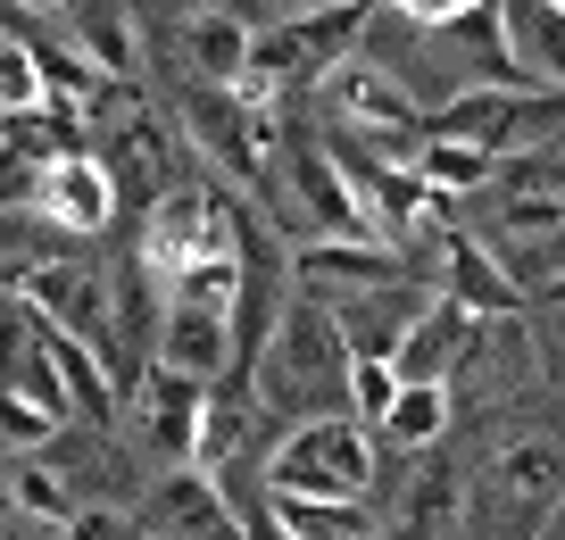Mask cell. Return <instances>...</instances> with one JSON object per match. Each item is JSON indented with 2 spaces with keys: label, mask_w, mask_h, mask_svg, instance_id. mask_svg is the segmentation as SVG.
<instances>
[{
  "label": "cell",
  "mask_w": 565,
  "mask_h": 540,
  "mask_svg": "<svg viewBox=\"0 0 565 540\" xmlns=\"http://www.w3.org/2000/svg\"><path fill=\"white\" fill-rule=\"evenodd\" d=\"M0 9H67V0H0Z\"/></svg>",
  "instance_id": "obj_37"
},
{
  "label": "cell",
  "mask_w": 565,
  "mask_h": 540,
  "mask_svg": "<svg viewBox=\"0 0 565 540\" xmlns=\"http://www.w3.org/2000/svg\"><path fill=\"white\" fill-rule=\"evenodd\" d=\"M416 174L433 183V192L466 200V192H491V183H499V158H491V150H475V141H433V134H424Z\"/></svg>",
  "instance_id": "obj_27"
},
{
  "label": "cell",
  "mask_w": 565,
  "mask_h": 540,
  "mask_svg": "<svg viewBox=\"0 0 565 540\" xmlns=\"http://www.w3.org/2000/svg\"><path fill=\"white\" fill-rule=\"evenodd\" d=\"M449 416H458V383H399V400H391L383 416V441L391 449H441L449 441Z\"/></svg>",
  "instance_id": "obj_24"
},
{
  "label": "cell",
  "mask_w": 565,
  "mask_h": 540,
  "mask_svg": "<svg viewBox=\"0 0 565 540\" xmlns=\"http://www.w3.org/2000/svg\"><path fill=\"white\" fill-rule=\"evenodd\" d=\"M275 516L291 523V540H383L366 499H275Z\"/></svg>",
  "instance_id": "obj_28"
},
{
  "label": "cell",
  "mask_w": 565,
  "mask_h": 540,
  "mask_svg": "<svg viewBox=\"0 0 565 540\" xmlns=\"http://www.w3.org/2000/svg\"><path fill=\"white\" fill-rule=\"evenodd\" d=\"M67 532H75V540H125V516H117V507H75Z\"/></svg>",
  "instance_id": "obj_35"
},
{
  "label": "cell",
  "mask_w": 565,
  "mask_h": 540,
  "mask_svg": "<svg viewBox=\"0 0 565 540\" xmlns=\"http://www.w3.org/2000/svg\"><path fill=\"white\" fill-rule=\"evenodd\" d=\"M34 216H51V225H58V233H75V242H100V233L117 225V183H108L100 150L42 167V183H34Z\"/></svg>",
  "instance_id": "obj_15"
},
{
  "label": "cell",
  "mask_w": 565,
  "mask_h": 540,
  "mask_svg": "<svg viewBox=\"0 0 565 540\" xmlns=\"http://www.w3.org/2000/svg\"><path fill=\"white\" fill-rule=\"evenodd\" d=\"M433 283H441V299H458L466 316H524L532 308V292L508 275V258L466 225H449L441 242H433Z\"/></svg>",
  "instance_id": "obj_12"
},
{
  "label": "cell",
  "mask_w": 565,
  "mask_h": 540,
  "mask_svg": "<svg viewBox=\"0 0 565 540\" xmlns=\"http://www.w3.org/2000/svg\"><path fill=\"white\" fill-rule=\"evenodd\" d=\"M175 134L192 158H209L216 183H225L233 200H249V209H282V108H242L225 100V92L192 84L175 100Z\"/></svg>",
  "instance_id": "obj_2"
},
{
  "label": "cell",
  "mask_w": 565,
  "mask_h": 540,
  "mask_svg": "<svg viewBox=\"0 0 565 540\" xmlns=\"http://www.w3.org/2000/svg\"><path fill=\"white\" fill-rule=\"evenodd\" d=\"M34 108H51V92H42V59H34L25 34L0 25V117H34Z\"/></svg>",
  "instance_id": "obj_29"
},
{
  "label": "cell",
  "mask_w": 565,
  "mask_h": 540,
  "mask_svg": "<svg viewBox=\"0 0 565 540\" xmlns=\"http://www.w3.org/2000/svg\"><path fill=\"white\" fill-rule=\"evenodd\" d=\"M458 523H466V474L441 449H416L399 499H391L383 540H458Z\"/></svg>",
  "instance_id": "obj_13"
},
{
  "label": "cell",
  "mask_w": 565,
  "mask_h": 540,
  "mask_svg": "<svg viewBox=\"0 0 565 540\" xmlns=\"http://www.w3.org/2000/svg\"><path fill=\"white\" fill-rule=\"evenodd\" d=\"M183 9H192V18H200V9H233V0H183Z\"/></svg>",
  "instance_id": "obj_38"
},
{
  "label": "cell",
  "mask_w": 565,
  "mask_h": 540,
  "mask_svg": "<svg viewBox=\"0 0 565 540\" xmlns=\"http://www.w3.org/2000/svg\"><path fill=\"white\" fill-rule=\"evenodd\" d=\"M200 416H209V383H183V374H167V367L141 374V424H150V449H159L167 466H192Z\"/></svg>",
  "instance_id": "obj_21"
},
{
  "label": "cell",
  "mask_w": 565,
  "mask_h": 540,
  "mask_svg": "<svg viewBox=\"0 0 565 540\" xmlns=\"http://www.w3.org/2000/svg\"><path fill=\"white\" fill-rule=\"evenodd\" d=\"M0 507H9V483H0Z\"/></svg>",
  "instance_id": "obj_39"
},
{
  "label": "cell",
  "mask_w": 565,
  "mask_h": 540,
  "mask_svg": "<svg viewBox=\"0 0 565 540\" xmlns=\"http://www.w3.org/2000/svg\"><path fill=\"white\" fill-rule=\"evenodd\" d=\"M0 283H9V292H25L58 332H75L84 349H100L108 374H117V391H125L117 308H108V275H100V266H84V258H18V266H0Z\"/></svg>",
  "instance_id": "obj_6"
},
{
  "label": "cell",
  "mask_w": 565,
  "mask_h": 540,
  "mask_svg": "<svg viewBox=\"0 0 565 540\" xmlns=\"http://www.w3.org/2000/svg\"><path fill=\"white\" fill-rule=\"evenodd\" d=\"M557 125H565V92H499V84H466V92H449L441 108H424V134H433V141H475V150H491V158L541 150Z\"/></svg>",
  "instance_id": "obj_4"
},
{
  "label": "cell",
  "mask_w": 565,
  "mask_h": 540,
  "mask_svg": "<svg viewBox=\"0 0 565 540\" xmlns=\"http://www.w3.org/2000/svg\"><path fill=\"white\" fill-rule=\"evenodd\" d=\"M58 433H67L58 416H42V407H34V400H18V391H0V441H9L18 457H42Z\"/></svg>",
  "instance_id": "obj_31"
},
{
  "label": "cell",
  "mask_w": 565,
  "mask_h": 540,
  "mask_svg": "<svg viewBox=\"0 0 565 540\" xmlns=\"http://www.w3.org/2000/svg\"><path fill=\"white\" fill-rule=\"evenodd\" d=\"M366 18H383V0H341V9H308V18H275L249 34V67L266 84L300 92V84H324L341 59H358V34Z\"/></svg>",
  "instance_id": "obj_5"
},
{
  "label": "cell",
  "mask_w": 565,
  "mask_h": 540,
  "mask_svg": "<svg viewBox=\"0 0 565 540\" xmlns=\"http://www.w3.org/2000/svg\"><path fill=\"white\" fill-rule=\"evenodd\" d=\"M34 316H42V308H34ZM34 349L51 358V374H58V391H67L75 424H84V433H108V424H117V407H125V391H117V374H108L100 349H84L75 332H58L51 316L34 325Z\"/></svg>",
  "instance_id": "obj_18"
},
{
  "label": "cell",
  "mask_w": 565,
  "mask_h": 540,
  "mask_svg": "<svg viewBox=\"0 0 565 540\" xmlns=\"http://www.w3.org/2000/svg\"><path fill=\"white\" fill-rule=\"evenodd\" d=\"M441 42L466 59V75H475V84H499V92H541V84H532V67L515 59V34H508V0H482V9L449 18V25H441Z\"/></svg>",
  "instance_id": "obj_20"
},
{
  "label": "cell",
  "mask_w": 565,
  "mask_h": 540,
  "mask_svg": "<svg viewBox=\"0 0 565 540\" xmlns=\"http://www.w3.org/2000/svg\"><path fill=\"white\" fill-rule=\"evenodd\" d=\"M374 483H383V433L358 424L350 407L341 416H300L258 466L266 499H366Z\"/></svg>",
  "instance_id": "obj_3"
},
{
  "label": "cell",
  "mask_w": 565,
  "mask_h": 540,
  "mask_svg": "<svg viewBox=\"0 0 565 540\" xmlns=\"http://www.w3.org/2000/svg\"><path fill=\"white\" fill-rule=\"evenodd\" d=\"M491 209H499V216H491V225H499L491 250H524V242L565 233V141H541V150L499 158Z\"/></svg>",
  "instance_id": "obj_9"
},
{
  "label": "cell",
  "mask_w": 565,
  "mask_h": 540,
  "mask_svg": "<svg viewBox=\"0 0 565 540\" xmlns=\"http://www.w3.org/2000/svg\"><path fill=\"white\" fill-rule=\"evenodd\" d=\"M282 200L308 216L317 233L333 242H374V216H366V183H358L350 150H324V141H282Z\"/></svg>",
  "instance_id": "obj_8"
},
{
  "label": "cell",
  "mask_w": 565,
  "mask_h": 540,
  "mask_svg": "<svg viewBox=\"0 0 565 540\" xmlns=\"http://www.w3.org/2000/svg\"><path fill=\"white\" fill-rule=\"evenodd\" d=\"M141 540H167V532H141Z\"/></svg>",
  "instance_id": "obj_40"
},
{
  "label": "cell",
  "mask_w": 565,
  "mask_h": 540,
  "mask_svg": "<svg viewBox=\"0 0 565 540\" xmlns=\"http://www.w3.org/2000/svg\"><path fill=\"white\" fill-rule=\"evenodd\" d=\"M249 25H275V18H308V9H341V0H233Z\"/></svg>",
  "instance_id": "obj_34"
},
{
  "label": "cell",
  "mask_w": 565,
  "mask_h": 540,
  "mask_svg": "<svg viewBox=\"0 0 565 540\" xmlns=\"http://www.w3.org/2000/svg\"><path fill=\"white\" fill-rule=\"evenodd\" d=\"M324 108H333V125H341L350 141L424 134V117H416V92H407L399 75L383 67V59H341V67L324 75Z\"/></svg>",
  "instance_id": "obj_10"
},
{
  "label": "cell",
  "mask_w": 565,
  "mask_h": 540,
  "mask_svg": "<svg viewBox=\"0 0 565 540\" xmlns=\"http://www.w3.org/2000/svg\"><path fill=\"white\" fill-rule=\"evenodd\" d=\"M407 25H424V34H441L449 18H466V9H482V0H391Z\"/></svg>",
  "instance_id": "obj_33"
},
{
  "label": "cell",
  "mask_w": 565,
  "mask_h": 540,
  "mask_svg": "<svg viewBox=\"0 0 565 540\" xmlns=\"http://www.w3.org/2000/svg\"><path fill=\"white\" fill-rule=\"evenodd\" d=\"M557 9H565V0H557Z\"/></svg>",
  "instance_id": "obj_43"
},
{
  "label": "cell",
  "mask_w": 565,
  "mask_h": 540,
  "mask_svg": "<svg viewBox=\"0 0 565 540\" xmlns=\"http://www.w3.org/2000/svg\"><path fill=\"white\" fill-rule=\"evenodd\" d=\"M175 150H183V134H175V117H159V108H125L117 125H108V183H117V200L125 192H141V200H159V192H175L167 183V167H175Z\"/></svg>",
  "instance_id": "obj_16"
},
{
  "label": "cell",
  "mask_w": 565,
  "mask_h": 540,
  "mask_svg": "<svg viewBox=\"0 0 565 540\" xmlns=\"http://www.w3.org/2000/svg\"><path fill=\"white\" fill-rule=\"evenodd\" d=\"M225 490H233V540H291V523L275 516L266 490H242V483H225Z\"/></svg>",
  "instance_id": "obj_32"
},
{
  "label": "cell",
  "mask_w": 565,
  "mask_h": 540,
  "mask_svg": "<svg viewBox=\"0 0 565 540\" xmlns=\"http://www.w3.org/2000/svg\"><path fill=\"white\" fill-rule=\"evenodd\" d=\"M466 358H475V316L458 308V299H424L416 316H407L399 349H391V367H399V383H458Z\"/></svg>",
  "instance_id": "obj_14"
},
{
  "label": "cell",
  "mask_w": 565,
  "mask_h": 540,
  "mask_svg": "<svg viewBox=\"0 0 565 540\" xmlns=\"http://www.w3.org/2000/svg\"><path fill=\"white\" fill-rule=\"evenodd\" d=\"M258 407L266 416H341L350 407V332L324 299L291 292L258 349Z\"/></svg>",
  "instance_id": "obj_1"
},
{
  "label": "cell",
  "mask_w": 565,
  "mask_h": 540,
  "mask_svg": "<svg viewBox=\"0 0 565 540\" xmlns=\"http://www.w3.org/2000/svg\"><path fill=\"white\" fill-rule=\"evenodd\" d=\"M532 299H541L548 316H565V266H557V275H541V283H532Z\"/></svg>",
  "instance_id": "obj_36"
},
{
  "label": "cell",
  "mask_w": 565,
  "mask_h": 540,
  "mask_svg": "<svg viewBox=\"0 0 565 540\" xmlns=\"http://www.w3.org/2000/svg\"><path fill=\"white\" fill-rule=\"evenodd\" d=\"M9 507H18L25 523H42V532H67L75 523V474H58L51 457H18V466H9Z\"/></svg>",
  "instance_id": "obj_26"
},
{
  "label": "cell",
  "mask_w": 565,
  "mask_h": 540,
  "mask_svg": "<svg viewBox=\"0 0 565 540\" xmlns=\"http://www.w3.org/2000/svg\"><path fill=\"white\" fill-rule=\"evenodd\" d=\"M291 283H300L308 299H324V308H341V299H366V292L407 283V258L391 242H333V233H308V242L291 250Z\"/></svg>",
  "instance_id": "obj_11"
},
{
  "label": "cell",
  "mask_w": 565,
  "mask_h": 540,
  "mask_svg": "<svg viewBox=\"0 0 565 540\" xmlns=\"http://www.w3.org/2000/svg\"><path fill=\"white\" fill-rule=\"evenodd\" d=\"M18 540H34V532H18Z\"/></svg>",
  "instance_id": "obj_42"
},
{
  "label": "cell",
  "mask_w": 565,
  "mask_h": 540,
  "mask_svg": "<svg viewBox=\"0 0 565 540\" xmlns=\"http://www.w3.org/2000/svg\"><path fill=\"white\" fill-rule=\"evenodd\" d=\"M249 34H258V25H249L242 9H200V18L183 25V67H192V84H209V92L242 84L249 75Z\"/></svg>",
  "instance_id": "obj_22"
},
{
  "label": "cell",
  "mask_w": 565,
  "mask_h": 540,
  "mask_svg": "<svg viewBox=\"0 0 565 540\" xmlns=\"http://www.w3.org/2000/svg\"><path fill=\"white\" fill-rule=\"evenodd\" d=\"M482 499H491V516L515 523V540L541 532V523L565 507V424H515V433L491 449Z\"/></svg>",
  "instance_id": "obj_7"
},
{
  "label": "cell",
  "mask_w": 565,
  "mask_h": 540,
  "mask_svg": "<svg viewBox=\"0 0 565 540\" xmlns=\"http://www.w3.org/2000/svg\"><path fill=\"white\" fill-rule=\"evenodd\" d=\"M150 367L183 374V383H225L233 374V325L216 308H183V299H159V358Z\"/></svg>",
  "instance_id": "obj_17"
},
{
  "label": "cell",
  "mask_w": 565,
  "mask_h": 540,
  "mask_svg": "<svg viewBox=\"0 0 565 540\" xmlns=\"http://www.w3.org/2000/svg\"><path fill=\"white\" fill-rule=\"evenodd\" d=\"M67 9H84V0H67Z\"/></svg>",
  "instance_id": "obj_41"
},
{
  "label": "cell",
  "mask_w": 565,
  "mask_h": 540,
  "mask_svg": "<svg viewBox=\"0 0 565 540\" xmlns=\"http://www.w3.org/2000/svg\"><path fill=\"white\" fill-rule=\"evenodd\" d=\"M150 532L167 540H233V490L200 466H167L150 490Z\"/></svg>",
  "instance_id": "obj_19"
},
{
  "label": "cell",
  "mask_w": 565,
  "mask_h": 540,
  "mask_svg": "<svg viewBox=\"0 0 565 540\" xmlns=\"http://www.w3.org/2000/svg\"><path fill=\"white\" fill-rule=\"evenodd\" d=\"M391 400H399V367H391V358H350V416L383 433Z\"/></svg>",
  "instance_id": "obj_30"
},
{
  "label": "cell",
  "mask_w": 565,
  "mask_h": 540,
  "mask_svg": "<svg viewBox=\"0 0 565 540\" xmlns=\"http://www.w3.org/2000/svg\"><path fill=\"white\" fill-rule=\"evenodd\" d=\"M75 51H84L100 75L134 84V75H141V25H134V9H125V0H84V9H75Z\"/></svg>",
  "instance_id": "obj_23"
},
{
  "label": "cell",
  "mask_w": 565,
  "mask_h": 540,
  "mask_svg": "<svg viewBox=\"0 0 565 540\" xmlns=\"http://www.w3.org/2000/svg\"><path fill=\"white\" fill-rule=\"evenodd\" d=\"M508 34H515V59L532 67V84L565 92V9L557 0H508Z\"/></svg>",
  "instance_id": "obj_25"
}]
</instances>
